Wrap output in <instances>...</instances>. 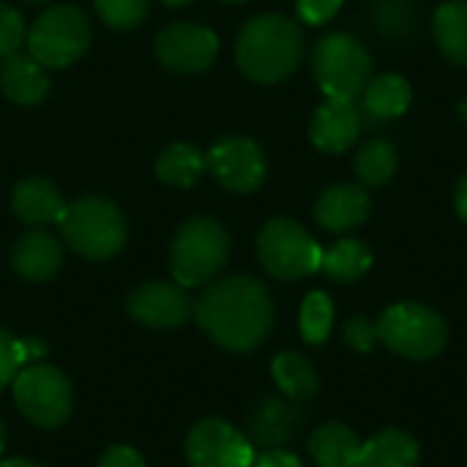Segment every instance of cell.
Segmentation results:
<instances>
[{
  "mask_svg": "<svg viewBox=\"0 0 467 467\" xmlns=\"http://www.w3.org/2000/svg\"><path fill=\"white\" fill-rule=\"evenodd\" d=\"M197 326L224 350L249 353L274 328V301L263 282L230 276L211 285L194 304Z\"/></svg>",
  "mask_w": 467,
  "mask_h": 467,
  "instance_id": "cell-1",
  "label": "cell"
},
{
  "mask_svg": "<svg viewBox=\"0 0 467 467\" xmlns=\"http://www.w3.org/2000/svg\"><path fill=\"white\" fill-rule=\"evenodd\" d=\"M304 55V36L298 25L282 14H260L244 25L235 44L241 71L254 82L287 79Z\"/></svg>",
  "mask_w": 467,
  "mask_h": 467,
  "instance_id": "cell-2",
  "label": "cell"
},
{
  "mask_svg": "<svg viewBox=\"0 0 467 467\" xmlns=\"http://www.w3.org/2000/svg\"><path fill=\"white\" fill-rule=\"evenodd\" d=\"M57 224L68 249L88 260H109L126 244V216L104 197L74 200Z\"/></svg>",
  "mask_w": 467,
  "mask_h": 467,
  "instance_id": "cell-3",
  "label": "cell"
},
{
  "mask_svg": "<svg viewBox=\"0 0 467 467\" xmlns=\"http://www.w3.org/2000/svg\"><path fill=\"white\" fill-rule=\"evenodd\" d=\"M227 230L208 216H194L175 233L170 249V268L181 287H200L208 285L227 265Z\"/></svg>",
  "mask_w": 467,
  "mask_h": 467,
  "instance_id": "cell-4",
  "label": "cell"
},
{
  "mask_svg": "<svg viewBox=\"0 0 467 467\" xmlns=\"http://www.w3.org/2000/svg\"><path fill=\"white\" fill-rule=\"evenodd\" d=\"M378 334L391 353L408 361H430L441 356L449 342V326L443 315L416 301L389 306L378 320Z\"/></svg>",
  "mask_w": 467,
  "mask_h": 467,
  "instance_id": "cell-5",
  "label": "cell"
},
{
  "mask_svg": "<svg viewBox=\"0 0 467 467\" xmlns=\"http://www.w3.org/2000/svg\"><path fill=\"white\" fill-rule=\"evenodd\" d=\"M312 71L326 99L356 101L372 79V55L350 33H328L317 41Z\"/></svg>",
  "mask_w": 467,
  "mask_h": 467,
  "instance_id": "cell-6",
  "label": "cell"
},
{
  "mask_svg": "<svg viewBox=\"0 0 467 467\" xmlns=\"http://www.w3.org/2000/svg\"><path fill=\"white\" fill-rule=\"evenodd\" d=\"M260 265L282 282H298L320 271L323 249L320 244L293 219H271L257 235Z\"/></svg>",
  "mask_w": 467,
  "mask_h": 467,
  "instance_id": "cell-7",
  "label": "cell"
},
{
  "mask_svg": "<svg viewBox=\"0 0 467 467\" xmlns=\"http://www.w3.org/2000/svg\"><path fill=\"white\" fill-rule=\"evenodd\" d=\"M30 55L44 68H66L82 57L90 44L88 16L74 5L47 8L25 33Z\"/></svg>",
  "mask_w": 467,
  "mask_h": 467,
  "instance_id": "cell-8",
  "label": "cell"
},
{
  "mask_svg": "<svg viewBox=\"0 0 467 467\" xmlns=\"http://www.w3.org/2000/svg\"><path fill=\"white\" fill-rule=\"evenodd\" d=\"M11 386H14V402L30 424L44 430H57L68 421L74 408V394L68 378L60 369L49 364L25 367Z\"/></svg>",
  "mask_w": 467,
  "mask_h": 467,
  "instance_id": "cell-9",
  "label": "cell"
},
{
  "mask_svg": "<svg viewBox=\"0 0 467 467\" xmlns=\"http://www.w3.org/2000/svg\"><path fill=\"white\" fill-rule=\"evenodd\" d=\"M186 460L192 467H252V441L224 419H202L186 438Z\"/></svg>",
  "mask_w": 467,
  "mask_h": 467,
  "instance_id": "cell-10",
  "label": "cell"
},
{
  "mask_svg": "<svg viewBox=\"0 0 467 467\" xmlns=\"http://www.w3.org/2000/svg\"><path fill=\"white\" fill-rule=\"evenodd\" d=\"M153 52L159 63L175 74H200L213 66L219 52V38L205 25L175 22L156 36Z\"/></svg>",
  "mask_w": 467,
  "mask_h": 467,
  "instance_id": "cell-11",
  "label": "cell"
},
{
  "mask_svg": "<svg viewBox=\"0 0 467 467\" xmlns=\"http://www.w3.org/2000/svg\"><path fill=\"white\" fill-rule=\"evenodd\" d=\"M205 167L219 186L249 194L265 181V156L249 137H224L205 153Z\"/></svg>",
  "mask_w": 467,
  "mask_h": 467,
  "instance_id": "cell-12",
  "label": "cell"
},
{
  "mask_svg": "<svg viewBox=\"0 0 467 467\" xmlns=\"http://www.w3.org/2000/svg\"><path fill=\"white\" fill-rule=\"evenodd\" d=\"M126 309L140 326L156 328V331L178 328L189 317H194V301L186 293V287H181L178 282H145V285H140L137 290L129 293Z\"/></svg>",
  "mask_w": 467,
  "mask_h": 467,
  "instance_id": "cell-13",
  "label": "cell"
},
{
  "mask_svg": "<svg viewBox=\"0 0 467 467\" xmlns=\"http://www.w3.org/2000/svg\"><path fill=\"white\" fill-rule=\"evenodd\" d=\"M361 131V112L356 101L326 99L309 120L312 145L323 153H345L356 145Z\"/></svg>",
  "mask_w": 467,
  "mask_h": 467,
  "instance_id": "cell-14",
  "label": "cell"
},
{
  "mask_svg": "<svg viewBox=\"0 0 467 467\" xmlns=\"http://www.w3.org/2000/svg\"><path fill=\"white\" fill-rule=\"evenodd\" d=\"M372 213V200L361 183H337L326 189L315 205V219L328 233H348L364 224Z\"/></svg>",
  "mask_w": 467,
  "mask_h": 467,
  "instance_id": "cell-15",
  "label": "cell"
},
{
  "mask_svg": "<svg viewBox=\"0 0 467 467\" xmlns=\"http://www.w3.org/2000/svg\"><path fill=\"white\" fill-rule=\"evenodd\" d=\"M304 413L287 400H263L249 416V441L260 449H285L301 430Z\"/></svg>",
  "mask_w": 467,
  "mask_h": 467,
  "instance_id": "cell-16",
  "label": "cell"
},
{
  "mask_svg": "<svg viewBox=\"0 0 467 467\" xmlns=\"http://www.w3.org/2000/svg\"><path fill=\"white\" fill-rule=\"evenodd\" d=\"M14 271L27 282H49L63 265V246L47 230L22 233L11 249Z\"/></svg>",
  "mask_w": 467,
  "mask_h": 467,
  "instance_id": "cell-17",
  "label": "cell"
},
{
  "mask_svg": "<svg viewBox=\"0 0 467 467\" xmlns=\"http://www.w3.org/2000/svg\"><path fill=\"white\" fill-rule=\"evenodd\" d=\"M11 211L16 213V219H22L25 224L33 227H47V224H57L66 202L57 192V186L41 175L25 178L14 186L11 194Z\"/></svg>",
  "mask_w": 467,
  "mask_h": 467,
  "instance_id": "cell-18",
  "label": "cell"
},
{
  "mask_svg": "<svg viewBox=\"0 0 467 467\" xmlns=\"http://www.w3.org/2000/svg\"><path fill=\"white\" fill-rule=\"evenodd\" d=\"M0 90L5 93V99H11L14 104H38L44 101L47 90H49V77L44 71V66L27 52H14L8 57H3L0 66Z\"/></svg>",
  "mask_w": 467,
  "mask_h": 467,
  "instance_id": "cell-19",
  "label": "cell"
},
{
  "mask_svg": "<svg viewBox=\"0 0 467 467\" xmlns=\"http://www.w3.org/2000/svg\"><path fill=\"white\" fill-rule=\"evenodd\" d=\"M361 438L339 421L317 427L309 438V454L317 467H356L361 457Z\"/></svg>",
  "mask_w": 467,
  "mask_h": 467,
  "instance_id": "cell-20",
  "label": "cell"
},
{
  "mask_svg": "<svg viewBox=\"0 0 467 467\" xmlns=\"http://www.w3.org/2000/svg\"><path fill=\"white\" fill-rule=\"evenodd\" d=\"M421 451L413 435L402 430H380L364 446L356 467H419Z\"/></svg>",
  "mask_w": 467,
  "mask_h": 467,
  "instance_id": "cell-21",
  "label": "cell"
},
{
  "mask_svg": "<svg viewBox=\"0 0 467 467\" xmlns=\"http://www.w3.org/2000/svg\"><path fill=\"white\" fill-rule=\"evenodd\" d=\"M364 112L372 115L375 120H394L410 109L413 90L410 82L400 74H380L369 79V85L361 93Z\"/></svg>",
  "mask_w": 467,
  "mask_h": 467,
  "instance_id": "cell-22",
  "label": "cell"
},
{
  "mask_svg": "<svg viewBox=\"0 0 467 467\" xmlns=\"http://www.w3.org/2000/svg\"><path fill=\"white\" fill-rule=\"evenodd\" d=\"M369 268H372V249L358 238H342L328 252H323L320 271L337 285L358 282L361 276L369 274Z\"/></svg>",
  "mask_w": 467,
  "mask_h": 467,
  "instance_id": "cell-23",
  "label": "cell"
},
{
  "mask_svg": "<svg viewBox=\"0 0 467 467\" xmlns=\"http://www.w3.org/2000/svg\"><path fill=\"white\" fill-rule=\"evenodd\" d=\"M271 375L290 402H309L320 389L315 367L296 350L279 353L271 364Z\"/></svg>",
  "mask_w": 467,
  "mask_h": 467,
  "instance_id": "cell-24",
  "label": "cell"
},
{
  "mask_svg": "<svg viewBox=\"0 0 467 467\" xmlns=\"http://www.w3.org/2000/svg\"><path fill=\"white\" fill-rule=\"evenodd\" d=\"M435 41L454 66H467V3H443L432 19Z\"/></svg>",
  "mask_w": 467,
  "mask_h": 467,
  "instance_id": "cell-25",
  "label": "cell"
},
{
  "mask_svg": "<svg viewBox=\"0 0 467 467\" xmlns=\"http://www.w3.org/2000/svg\"><path fill=\"white\" fill-rule=\"evenodd\" d=\"M205 170V159L202 153L189 145V142H175L167 145L159 159H156V175L161 183L175 186V189H189L197 183V178Z\"/></svg>",
  "mask_w": 467,
  "mask_h": 467,
  "instance_id": "cell-26",
  "label": "cell"
},
{
  "mask_svg": "<svg viewBox=\"0 0 467 467\" xmlns=\"http://www.w3.org/2000/svg\"><path fill=\"white\" fill-rule=\"evenodd\" d=\"M400 167L397 148L389 140H369L356 153V175L361 186H383Z\"/></svg>",
  "mask_w": 467,
  "mask_h": 467,
  "instance_id": "cell-27",
  "label": "cell"
},
{
  "mask_svg": "<svg viewBox=\"0 0 467 467\" xmlns=\"http://www.w3.org/2000/svg\"><path fill=\"white\" fill-rule=\"evenodd\" d=\"M301 337L309 345H323L334 326V304L323 290H315L301 304Z\"/></svg>",
  "mask_w": 467,
  "mask_h": 467,
  "instance_id": "cell-28",
  "label": "cell"
},
{
  "mask_svg": "<svg viewBox=\"0 0 467 467\" xmlns=\"http://www.w3.org/2000/svg\"><path fill=\"white\" fill-rule=\"evenodd\" d=\"M99 16L115 27V30H129L137 27L148 16V3L150 0H93Z\"/></svg>",
  "mask_w": 467,
  "mask_h": 467,
  "instance_id": "cell-29",
  "label": "cell"
},
{
  "mask_svg": "<svg viewBox=\"0 0 467 467\" xmlns=\"http://www.w3.org/2000/svg\"><path fill=\"white\" fill-rule=\"evenodd\" d=\"M27 348L25 339H16L14 334L0 328V391L14 383V378L25 369L27 364Z\"/></svg>",
  "mask_w": 467,
  "mask_h": 467,
  "instance_id": "cell-30",
  "label": "cell"
},
{
  "mask_svg": "<svg viewBox=\"0 0 467 467\" xmlns=\"http://www.w3.org/2000/svg\"><path fill=\"white\" fill-rule=\"evenodd\" d=\"M22 41H25V25L19 11L11 8L8 3H0V57L19 52Z\"/></svg>",
  "mask_w": 467,
  "mask_h": 467,
  "instance_id": "cell-31",
  "label": "cell"
},
{
  "mask_svg": "<svg viewBox=\"0 0 467 467\" xmlns=\"http://www.w3.org/2000/svg\"><path fill=\"white\" fill-rule=\"evenodd\" d=\"M342 337H345V345L353 348L356 353H369L380 342L378 323H372L367 317H350L342 328Z\"/></svg>",
  "mask_w": 467,
  "mask_h": 467,
  "instance_id": "cell-32",
  "label": "cell"
},
{
  "mask_svg": "<svg viewBox=\"0 0 467 467\" xmlns=\"http://www.w3.org/2000/svg\"><path fill=\"white\" fill-rule=\"evenodd\" d=\"M345 0H298V16L306 25H323L328 22Z\"/></svg>",
  "mask_w": 467,
  "mask_h": 467,
  "instance_id": "cell-33",
  "label": "cell"
},
{
  "mask_svg": "<svg viewBox=\"0 0 467 467\" xmlns=\"http://www.w3.org/2000/svg\"><path fill=\"white\" fill-rule=\"evenodd\" d=\"M99 467H148L142 454L131 446H109L101 460H99Z\"/></svg>",
  "mask_w": 467,
  "mask_h": 467,
  "instance_id": "cell-34",
  "label": "cell"
},
{
  "mask_svg": "<svg viewBox=\"0 0 467 467\" xmlns=\"http://www.w3.org/2000/svg\"><path fill=\"white\" fill-rule=\"evenodd\" d=\"M252 467H304V462L296 454L285 451V449H268L260 457H254Z\"/></svg>",
  "mask_w": 467,
  "mask_h": 467,
  "instance_id": "cell-35",
  "label": "cell"
},
{
  "mask_svg": "<svg viewBox=\"0 0 467 467\" xmlns=\"http://www.w3.org/2000/svg\"><path fill=\"white\" fill-rule=\"evenodd\" d=\"M454 208H457L460 219L467 224V172L460 178V183L454 189Z\"/></svg>",
  "mask_w": 467,
  "mask_h": 467,
  "instance_id": "cell-36",
  "label": "cell"
},
{
  "mask_svg": "<svg viewBox=\"0 0 467 467\" xmlns=\"http://www.w3.org/2000/svg\"><path fill=\"white\" fill-rule=\"evenodd\" d=\"M0 467H44L41 462H36V460H0Z\"/></svg>",
  "mask_w": 467,
  "mask_h": 467,
  "instance_id": "cell-37",
  "label": "cell"
},
{
  "mask_svg": "<svg viewBox=\"0 0 467 467\" xmlns=\"http://www.w3.org/2000/svg\"><path fill=\"white\" fill-rule=\"evenodd\" d=\"M3 449H5V427L0 421V457H3Z\"/></svg>",
  "mask_w": 467,
  "mask_h": 467,
  "instance_id": "cell-38",
  "label": "cell"
},
{
  "mask_svg": "<svg viewBox=\"0 0 467 467\" xmlns=\"http://www.w3.org/2000/svg\"><path fill=\"white\" fill-rule=\"evenodd\" d=\"M164 5H186V3H192V0H161Z\"/></svg>",
  "mask_w": 467,
  "mask_h": 467,
  "instance_id": "cell-39",
  "label": "cell"
},
{
  "mask_svg": "<svg viewBox=\"0 0 467 467\" xmlns=\"http://www.w3.org/2000/svg\"><path fill=\"white\" fill-rule=\"evenodd\" d=\"M224 3H246V0H224Z\"/></svg>",
  "mask_w": 467,
  "mask_h": 467,
  "instance_id": "cell-40",
  "label": "cell"
},
{
  "mask_svg": "<svg viewBox=\"0 0 467 467\" xmlns=\"http://www.w3.org/2000/svg\"><path fill=\"white\" fill-rule=\"evenodd\" d=\"M25 3H44V0H25Z\"/></svg>",
  "mask_w": 467,
  "mask_h": 467,
  "instance_id": "cell-41",
  "label": "cell"
}]
</instances>
